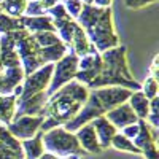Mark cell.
<instances>
[{
	"mask_svg": "<svg viewBox=\"0 0 159 159\" xmlns=\"http://www.w3.org/2000/svg\"><path fill=\"white\" fill-rule=\"evenodd\" d=\"M75 137H76L80 147L83 148V151L86 154H99V153H102V148L99 147L94 127L91 126V123L81 126L78 130H75Z\"/></svg>",
	"mask_w": 159,
	"mask_h": 159,
	"instance_id": "5bb4252c",
	"label": "cell"
},
{
	"mask_svg": "<svg viewBox=\"0 0 159 159\" xmlns=\"http://www.w3.org/2000/svg\"><path fill=\"white\" fill-rule=\"evenodd\" d=\"M34 38H35V42L40 48H46V46H52V45H57L61 43V40L57 37L56 32H38V34H32Z\"/></svg>",
	"mask_w": 159,
	"mask_h": 159,
	"instance_id": "cb8c5ba5",
	"label": "cell"
},
{
	"mask_svg": "<svg viewBox=\"0 0 159 159\" xmlns=\"http://www.w3.org/2000/svg\"><path fill=\"white\" fill-rule=\"evenodd\" d=\"M42 142H43L45 151L52 153L59 159H64V157H76L78 159V157L88 156L83 151V148L80 147V143L75 137V132L65 130L62 126L54 127L48 132H43Z\"/></svg>",
	"mask_w": 159,
	"mask_h": 159,
	"instance_id": "277c9868",
	"label": "cell"
},
{
	"mask_svg": "<svg viewBox=\"0 0 159 159\" xmlns=\"http://www.w3.org/2000/svg\"><path fill=\"white\" fill-rule=\"evenodd\" d=\"M153 2H156V0H124L127 8H142V7L150 5Z\"/></svg>",
	"mask_w": 159,
	"mask_h": 159,
	"instance_id": "4dcf8cb0",
	"label": "cell"
},
{
	"mask_svg": "<svg viewBox=\"0 0 159 159\" xmlns=\"http://www.w3.org/2000/svg\"><path fill=\"white\" fill-rule=\"evenodd\" d=\"M157 108H159V97L150 100V111H148V116H147V121L151 127H159V115H157Z\"/></svg>",
	"mask_w": 159,
	"mask_h": 159,
	"instance_id": "484cf974",
	"label": "cell"
},
{
	"mask_svg": "<svg viewBox=\"0 0 159 159\" xmlns=\"http://www.w3.org/2000/svg\"><path fill=\"white\" fill-rule=\"evenodd\" d=\"M46 100H48L46 92H40V94H35V96L27 97V99H16L15 118H19V116H40Z\"/></svg>",
	"mask_w": 159,
	"mask_h": 159,
	"instance_id": "30bf717a",
	"label": "cell"
},
{
	"mask_svg": "<svg viewBox=\"0 0 159 159\" xmlns=\"http://www.w3.org/2000/svg\"><path fill=\"white\" fill-rule=\"evenodd\" d=\"M62 5H64L67 15L72 19H76L78 15L81 13V8H83V2H81V0H64Z\"/></svg>",
	"mask_w": 159,
	"mask_h": 159,
	"instance_id": "4316f807",
	"label": "cell"
},
{
	"mask_svg": "<svg viewBox=\"0 0 159 159\" xmlns=\"http://www.w3.org/2000/svg\"><path fill=\"white\" fill-rule=\"evenodd\" d=\"M42 135H43V132L38 130L32 139H27V140H22V142H21L22 154H24L25 159H38L40 156L45 153L43 142H42Z\"/></svg>",
	"mask_w": 159,
	"mask_h": 159,
	"instance_id": "e0dca14e",
	"label": "cell"
},
{
	"mask_svg": "<svg viewBox=\"0 0 159 159\" xmlns=\"http://www.w3.org/2000/svg\"><path fill=\"white\" fill-rule=\"evenodd\" d=\"M69 51L73 52L76 57H83V56L94 54V52H97L96 48H94V45L89 42L88 35L84 34V30L80 27L78 24H76V27H75V30H73V37H72L70 45H69Z\"/></svg>",
	"mask_w": 159,
	"mask_h": 159,
	"instance_id": "9a60e30c",
	"label": "cell"
},
{
	"mask_svg": "<svg viewBox=\"0 0 159 159\" xmlns=\"http://www.w3.org/2000/svg\"><path fill=\"white\" fill-rule=\"evenodd\" d=\"M92 5L99 8H110L111 0H92Z\"/></svg>",
	"mask_w": 159,
	"mask_h": 159,
	"instance_id": "d6a6232c",
	"label": "cell"
},
{
	"mask_svg": "<svg viewBox=\"0 0 159 159\" xmlns=\"http://www.w3.org/2000/svg\"><path fill=\"white\" fill-rule=\"evenodd\" d=\"M89 42L94 45L97 52L119 46V38L115 32L111 8H100L96 18L83 27Z\"/></svg>",
	"mask_w": 159,
	"mask_h": 159,
	"instance_id": "3957f363",
	"label": "cell"
},
{
	"mask_svg": "<svg viewBox=\"0 0 159 159\" xmlns=\"http://www.w3.org/2000/svg\"><path fill=\"white\" fill-rule=\"evenodd\" d=\"M52 69H54V64H45L43 67L37 69L35 72L25 76L22 81V92L18 99H27L35 94H40V92H46L51 83Z\"/></svg>",
	"mask_w": 159,
	"mask_h": 159,
	"instance_id": "8992f818",
	"label": "cell"
},
{
	"mask_svg": "<svg viewBox=\"0 0 159 159\" xmlns=\"http://www.w3.org/2000/svg\"><path fill=\"white\" fill-rule=\"evenodd\" d=\"M42 123H43L42 116H19V118H13V121L7 126V129L15 139L22 142V140L32 139L40 130Z\"/></svg>",
	"mask_w": 159,
	"mask_h": 159,
	"instance_id": "ba28073f",
	"label": "cell"
},
{
	"mask_svg": "<svg viewBox=\"0 0 159 159\" xmlns=\"http://www.w3.org/2000/svg\"><path fill=\"white\" fill-rule=\"evenodd\" d=\"M43 15H46V11L40 5L38 0H29L24 11V16H43Z\"/></svg>",
	"mask_w": 159,
	"mask_h": 159,
	"instance_id": "83f0119b",
	"label": "cell"
},
{
	"mask_svg": "<svg viewBox=\"0 0 159 159\" xmlns=\"http://www.w3.org/2000/svg\"><path fill=\"white\" fill-rule=\"evenodd\" d=\"M139 129H140V126H139V121H137L135 124H130V126H126L124 129H121V130H119V134L124 135L129 140H134L137 137V134H139Z\"/></svg>",
	"mask_w": 159,
	"mask_h": 159,
	"instance_id": "f1b7e54d",
	"label": "cell"
},
{
	"mask_svg": "<svg viewBox=\"0 0 159 159\" xmlns=\"http://www.w3.org/2000/svg\"><path fill=\"white\" fill-rule=\"evenodd\" d=\"M100 57H102V70L88 86L89 91L99 88H110V86L140 91V83L135 81V78L132 76L129 70L126 46L119 45L116 48L107 49L100 52Z\"/></svg>",
	"mask_w": 159,
	"mask_h": 159,
	"instance_id": "7a4b0ae2",
	"label": "cell"
},
{
	"mask_svg": "<svg viewBox=\"0 0 159 159\" xmlns=\"http://www.w3.org/2000/svg\"><path fill=\"white\" fill-rule=\"evenodd\" d=\"M21 159H24V157H21Z\"/></svg>",
	"mask_w": 159,
	"mask_h": 159,
	"instance_id": "d590c367",
	"label": "cell"
},
{
	"mask_svg": "<svg viewBox=\"0 0 159 159\" xmlns=\"http://www.w3.org/2000/svg\"><path fill=\"white\" fill-rule=\"evenodd\" d=\"M91 126L94 127L96 137H97V142H99V147L102 148V151L110 148L113 137L118 134V129L108 121L107 118H105V115L103 116H99L96 119H92Z\"/></svg>",
	"mask_w": 159,
	"mask_h": 159,
	"instance_id": "7c38bea8",
	"label": "cell"
},
{
	"mask_svg": "<svg viewBox=\"0 0 159 159\" xmlns=\"http://www.w3.org/2000/svg\"><path fill=\"white\" fill-rule=\"evenodd\" d=\"M21 157H24L22 153H15V151H11V150L0 145V159H21Z\"/></svg>",
	"mask_w": 159,
	"mask_h": 159,
	"instance_id": "f546056e",
	"label": "cell"
},
{
	"mask_svg": "<svg viewBox=\"0 0 159 159\" xmlns=\"http://www.w3.org/2000/svg\"><path fill=\"white\" fill-rule=\"evenodd\" d=\"M140 91L145 94V97H147L148 100H153L157 97V92H159V83L157 80L153 78L151 75L147 76V80L140 84Z\"/></svg>",
	"mask_w": 159,
	"mask_h": 159,
	"instance_id": "d4e9b609",
	"label": "cell"
},
{
	"mask_svg": "<svg viewBox=\"0 0 159 159\" xmlns=\"http://www.w3.org/2000/svg\"><path fill=\"white\" fill-rule=\"evenodd\" d=\"M0 2H2V0H0Z\"/></svg>",
	"mask_w": 159,
	"mask_h": 159,
	"instance_id": "8d00e7d4",
	"label": "cell"
},
{
	"mask_svg": "<svg viewBox=\"0 0 159 159\" xmlns=\"http://www.w3.org/2000/svg\"><path fill=\"white\" fill-rule=\"evenodd\" d=\"M19 29H22L19 18H11L0 11V34H10V32H15Z\"/></svg>",
	"mask_w": 159,
	"mask_h": 159,
	"instance_id": "603a6c76",
	"label": "cell"
},
{
	"mask_svg": "<svg viewBox=\"0 0 159 159\" xmlns=\"http://www.w3.org/2000/svg\"><path fill=\"white\" fill-rule=\"evenodd\" d=\"M157 62H159V56H154V59H153V62H151V67H150V73L148 75H151L153 78H159V72H157Z\"/></svg>",
	"mask_w": 159,
	"mask_h": 159,
	"instance_id": "1f68e13d",
	"label": "cell"
},
{
	"mask_svg": "<svg viewBox=\"0 0 159 159\" xmlns=\"http://www.w3.org/2000/svg\"><path fill=\"white\" fill-rule=\"evenodd\" d=\"M69 52V48L65 46L62 42L52 46H46V48H40V56H42L43 64H56L61 57H64Z\"/></svg>",
	"mask_w": 159,
	"mask_h": 159,
	"instance_id": "ffe728a7",
	"label": "cell"
},
{
	"mask_svg": "<svg viewBox=\"0 0 159 159\" xmlns=\"http://www.w3.org/2000/svg\"><path fill=\"white\" fill-rule=\"evenodd\" d=\"M27 2L29 0H2L0 2V11L11 18H21L24 16Z\"/></svg>",
	"mask_w": 159,
	"mask_h": 159,
	"instance_id": "44dd1931",
	"label": "cell"
},
{
	"mask_svg": "<svg viewBox=\"0 0 159 159\" xmlns=\"http://www.w3.org/2000/svg\"><path fill=\"white\" fill-rule=\"evenodd\" d=\"M16 96L8 94V96H0V124L8 126L16 111Z\"/></svg>",
	"mask_w": 159,
	"mask_h": 159,
	"instance_id": "d6986e66",
	"label": "cell"
},
{
	"mask_svg": "<svg viewBox=\"0 0 159 159\" xmlns=\"http://www.w3.org/2000/svg\"><path fill=\"white\" fill-rule=\"evenodd\" d=\"M3 69V65H2V61H0V70H2Z\"/></svg>",
	"mask_w": 159,
	"mask_h": 159,
	"instance_id": "e575fe53",
	"label": "cell"
},
{
	"mask_svg": "<svg viewBox=\"0 0 159 159\" xmlns=\"http://www.w3.org/2000/svg\"><path fill=\"white\" fill-rule=\"evenodd\" d=\"M139 134L132 140V143L140 150V154L145 156V159H159L157 151V129L151 127L147 121L139 119Z\"/></svg>",
	"mask_w": 159,
	"mask_h": 159,
	"instance_id": "52a82bcc",
	"label": "cell"
},
{
	"mask_svg": "<svg viewBox=\"0 0 159 159\" xmlns=\"http://www.w3.org/2000/svg\"><path fill=\"white\" fill-rule=\"evenodd\" d=\"M38 159H59L57 156H54V154H52V153H48V151H45L42 156H40Z\"/></svg>",
	"mask_w": 159,
	"mask_h": 159,
	"instance_id": "836d02e7",
	"label": "cell"
},
{
	"mask_svg": "<svg viewBox=\"0 0 159 159\" xmlns=\"http://www.w3.org/2000/svg\"><path fill=\"white\" fill-rule=\"evenodd\" d=\"M105 118L108 119V121L118 129V132L124 129L126 126H130V124H135L139 121V118L135 116V113L132 111L130 105L127 102L118 105V107H115L113 110L107 111L105 113Z\"/></svg>",
	"mask_w": 159,
	"mask_h": 159,
	"instance_id": "8fae6325",
	"label": "cell"
},
{
	"mask_svg": "<svg viewBox=\"0 0 159 159\" xmlns=\"http://www.w3.org/2000/svg\"><path fill=\"white\" fill-rule=\"evenodd\" d=\"M24 70L22 67H5L0 70V96L13 94V89L22 84L24 81Z\"/></svg>",
	"mask_w": 159,
	"mask_h": 159,
	"instance_id": "4fadbf2b",
	"label": "cell"
},
{
	"mask_svg": "<svg viewBox=\"0 0 159 159\" xmlns=\"http://www.w3.org/2000/svg\"><path fill=\"white\" fill-rule=\"evenodd\" d=\"M100 70H102L100 52H94V54L78 57V70L75 75V81L81 83L88 88L92 80L100 73Z\"/></svg>",
	"mask_w": 159,
	"mask_h": 159,
	"instance_id": "9c48e42d",
	"label": "cell"
},
{
	"mask_svg": "<svg viewBox=\"0 0 159 159\" xmlns=\"http://www.w3.org/2000/svg\"><path fill=\"white\" fill-rule=\"evenodd\" d=\"M88 96H89V89L84 84L75 81V80L64 84L52 96L48 97L42 113H40V116L43 118L40 130L48 132L54 127L69 123L81 110Z\"/></svg>",
	"mask_w": 159,
	"mask_h": 159,
	"instance_id": "6da1fadb",
	"label": "cell"
},
{
	"mask_svg": "<svg viewBox=\"0 0 159 159\" xmlns=\"http://www.w3.org/2000/svg\"><path fill=\"white\" fill-rule=\"evenodd\" d=\"M127 103L130 105L132 111L135 113V116L139 119H147L148 111H150V100L145 97V94L142 91H134L130 94V97L127 99Z\"/></svg>",
	"mask_w": 159,
	"mask_h": 159,
	"instance_id": "ac0fdd59",
	"label": "cell"
},
{
	"mask_svg": "<svg viewBox=\"0 0 159 159\" xmlns=\"http://www.w3.org/2000/svg\"><path fill=\"white\" fill-rule=\"evenodd\" d=\"M19 22L22 29H25L29 34H38V32H56L54 25H52V19L48 15L43 16H21Z\"/></svg>",
	"mask_w": 159,
	"mask_h": 159,
	"instance_id": "2e32d148",
	"label": "cell"
},
{
	"mask_svg": "<svg viewBox=\"0 0 159 159\" xmlns=\"http://www.w3.org/2000/svg\"><path fill=\"white\" fill-rule=\"evenodd\" d=\"M110 147H113L115 150H118V151H124V153H135V154H140V150L135 147L134 143H132V140H129V139H126L124 135H121L118 132V134L113 137V140H111V145Z\"/></svg>",
	"mask_w": 159,
	"mask_h": 159,
	"instance_id": "7402d4cb",
	"label": "cell"
},
{
	"mask_svg": "<svg viewBox=\"0 0 159 159\" xmlns=\"http://www.w3.org/2000/svg\"><path fill=\"white\" fill-rule=\"evenodd\" d=\"M78 70V57L73 54V52H67L64 57H61L56 64L54 69H52V76H51V83L46 89L48 97L52 96L57 89H61L64 84L70 83L72 80H75Z\"/></svg>",
	"mask_w": 159,
	"mask_h": 159,
	"instance_id": "5b68a950",
	"label": "cell"
}]
</instances>
